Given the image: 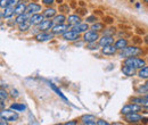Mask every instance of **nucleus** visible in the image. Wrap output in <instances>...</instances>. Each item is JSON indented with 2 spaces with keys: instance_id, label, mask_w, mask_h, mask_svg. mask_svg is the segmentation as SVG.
<instances>
[{
  "instance_id": "obj_28",
  "label": "nucleus",
  "mask_w": 148,
  "mask_h": 125,
  "mask_svg": "<svg viewBox=\"0 0 148 125\" xmlns=\"http://www.w3.org/2000/svg\"><path fill=\"white\" fill-rule=\"evenodd\" d=\"M10 108H12V109H14V110H16V111H24V110L26 109L25 105H23V104H19V102L12 104V105H10Z\"/></svg>"
},
{
  "instance_id": "obj_15",
  "label": "nucleus",
  "mask_w": 148,
  "mask_h": 125,
  "mask_svg": "<svg viewBox=\"0 0 148 125\" xmlns=\"http://www.w3.org/2000/svg\"><path fill=\"white\" fill-rule=\"evenodd\" d=\"M117 51V48L115 46H106V47H101V53L105 55V56H113V55L116 54Z\"/></svg>"
},
{
  "instance_id": "obj_22",
  "label": "nucleus",
  "mask_w": 148,
  "mask_h": 125,
  "mask_svg": "<svg viewBox=\"0 0 148 125\" xmlns=\"http://www.w3.org/2000/svg\"><path fill=\"white\" fill-rule=\"evenodd\" d=\"M42 15L45 16V18H54L57 15L56 14V9L55 8H47V9H45L43 10V13H42Z\"/></svg>"
},
{
  "instance_id": "obj_55",
  "label": "nucleus",
  "mask_w": 148,
  "mask_h": 125,
  "mask_svg": "<svg viewBox=\"0 0 148 125\" xmlns=\"http://www.w3.org/2000/svg\"><path fill=\"white\" fill-rule=\"evenodd\" d=\"M71 6H72V7H75V2H74V1L72 2V3H71Z\"/></svg>"
},
{
  "instance_id": "obj_56",
  "label": "nucleus",
  "mask_w": 148,
  "mask_h": 125,
  "mask_svg": "<svg viewBox=\"0 0 148 125\" xmlns=\"http://www.w3.org/2000/svg\"><path fill=\"white\" fill-rule=\"evenodd\" d=\"M144 97H145V98H147V99H148V92H147V93H145V96H144Z\"/></svg>"
},
{
  "instance_id": "obj_9",
  "label": "nucleus",
  "mask_w": 148,
  "mask_h": 125,
  "mask_svg": "<svg viewBox=\"0 0 148 125\" xmlns=\"http://www.w3.org/2000/svg\"><path fill=\"white\" fill-rule=\"evenodd\" d=\"M54 36H55V34L49 33V32H47V31H40L37 36H36V40L39 41V42H45V41L51 40V39L54 38Z\"/></svg>"
},
{
  "instance_id": "obj_45",
  "label": "nucleus",
  "mask_w": 148,
  "mask_h": 125,
  "mask_svg": "<svg viewBox=\"0 0 148 125\" xmlns=\"http://www.w3.org/2000/svg\"><path fill=\"white\" fill-rule=\"evenodd\" d=\"M136 32H137V34H139V36L145 34V30H144V29H140V27H137V29H136Z\"/></svg>"
},
{
  "instance_id": "obj_59",
  "label": "nucleus",
  "mask_w": 148,
  "mask_h": 125,
  "mask_svg": "<svg viewBox=\"0 0 148 125\" xmlns=\"http://www.w3.org/2000/svg\"><path fill=\"white\" fill-rule=\"evenodd\" d=\"M143 1H144V2H146V3L148 5V0H143Z\"/></svg>"
},
{
  "instance_id": "obj_35",
  "label": "nucleus",
  "mask_w": 148,
  "mask_h": 125,
  "mask_svg": "<svg viewBox=\"0 0 148 125\" xmlns=\"http://www.w3.org/2000/svg\"><path fill=\"white\" fill-rule=\"evenodd\" d=\"M96 22H97V16L96 15H90V16H87V18H86V23H91V24H93Z\"/></svg>"
},
{
  "instance_id": "obj_32",
  "label": "nucleus",
  "mask_w": 148,
  "mask_h": 125,
  "mask_svg": "<svg viewBox=\"0 0 148 125\" xmlns=\"http://www.w3.org/2000/svg\"><path fill=\"white\" fill-rule=\"evenodd\" d=\"M146 99H147V98H145V97H134V98L131 99V101L134 102V104H140V105H143V104L146 101Z\"/></svg>"
},
{
  "instance_id": "obj_34",
  "label": "nucleus",
  "mask_w": 148,
  "mask_h": 125,
  "mask_svg": "<svg viewBox=\"0 0 148 125\" xmlns=\"http://www.w3.org/2000/svg\"><path fill=\"white\" fill-rule=\"evenodd\" d=\"M103 22L105 23V24H107V25H111L114 23V18L111 17V16H104L103 17Z\"/></svg>"
},
{
  "instance_id": "obj_1",
  "label": "nucleus",
  "mask_w": 148,
  "mask_h": 125,
  "mask_svg": "<svg viewBox=\"0 0 148 125\" xmlns=\"http://www.w3.org/2000/svg\"><path fill=\"white\" fill-rule=\"evenodd\" d=\"M143 54V50L140 48H138L137 46H127L124 49L120 50L119 56L122 58H129V57H136Z\"/></svg>"
},
{
  "instance_id": "obj_26",
  "label": "nucleus",
  "mask_w": 148,
  "mask_h": 125,
  "mask_svg": "<svg viewBox=\"0 0 148 125\" xmlns=\"http://www.w3.org/2000/svg\"><path fill=\"white\" fill-rule=\"evenodd\" d=\"M66 20H67V18L65 17V15H64V14L56 15L55 17H54V22H55V24H64Z\"/></svg>"
},
{
  "instance_id": "obj_2",
  "label": "nucleus",
  "mask_w": 148,
  "mask_h": 125,
  "mask_svg": "<svg viewBox=\"0 0 148 125\" xmlns=\"http://www.w3.org/2000/svg\"><path fill=\"white\" fill-rule=\"evenodd\" d=\"M0 117L2 120H6L8 122H15L18 120V114L16 110L14 109H1V113H0Z\"/></svg>"
},
{
  "instance_id": "obj_36",
  "label": "nucleus",
  "mask_w": 148,
  "mask_h": 125,
  "mask_svg": "<svg viewBox=\"0 0 148 125\" xmlns=\"http://www.w3.org/2000/svg\"><path fill=\"white\" fill-rule=\"evenodd\" d=\"M132 42H133L134 44H141V43L144 42V40H143L139 36H136L132 38Z\"/></svg>"
},
{
  "instance_id": "obj_42",
  "label": "nucleus",
  "mask_w": 148,
  "mask_h": 125,
  "mask_svg": "<svg viewBox=\"0 0 148 125\" xmlns=\"http://www.w3.org/2000/svg\"><path fill=\"white\" fill-rule=\"evenodd\" d=\"M10 96L13 97V98H17L19 96V93H18V91L16 89H12L10 90Z\"/></svg>"
},
{
  "instance_id": "obj_7",
  "label": "nucleus",
  "mask_w": 148,
  "mask_h": 125,
  "mask_svg": "<svg viewBox=\"0 0 148 125\" xmlns=\"http://www.w3.org/2000/svg\"><path fill=\"white\" fill-rule=\"evenodd\" d=\"M62 36H63V39L65 41H76V40L80 39V33L74 31V30H69Z\"/></svg>"
},
{
  "instance_id": "obj_43",
  "label": "nucleus",
  "mask_w": 148,
  "mask_h": 125,
  "mask_svg": "<svg viewBox=\"0 0 148 125\" xmlns=\"http://www.w3.org/2000/svg\"><path fill=\"white\" fill-rule=\"evenodd\" d=\"M7 6H8V0H1V2H0V7H1V9L6 8Z\"/></svg>"
},
{
  "instance_id": "obj_58",
  "label": "nucleus",
  "mask_w": 148,
  "mask_h": 125,
  "mask_svg": "<svg viewBox=\"0 0 148 125\" xmlns=\"http://www.w3.org/2000/svg\"><path fill=\"white\" fill-rule=\"evenodd\" d=\"M22 2H24V3H25V2H27V0H22Z\"/></svg>"
},
{
  "instance_id": "obj_39",
  "label": "nucleus",
  "mask_w": 148,
  "mask_h": 125,
  "mask_svg": "<svg viewBox=\"0 0 148 125\" xmlns=\"http://www.w3.org/2000/svg\"><path fill=\"white\" fill-rule=\"evenodd\" d=\"M7 97H8L7 92L3 90V88H1V91H0V98H1V100H6Z\"/></svg>"
},
{
  "instance_id": "obj_5",
  "label": "nucleus",
  "mask_w": 148,
  "mask_h": 125,
  "mask_svg": "<svg viewBox=\"0 0 148 125\" xmlns=\"http://www.w3.org/2000/svg\"><path fill=\"white\" fill-rule=\"evenodd\" d=\"M83 42H95L97 39H99V36H98V32H95V31H87L83 33Z\"/></svg>"
},
{
  "instance_id": "obj_57",
  "label": "nucleus",
  "mask_w": 148,
  "mask_h": 125,
  "mask_svg": "<svg viewBox=\"0 0 148 125\" xmlns=\"http://www.w3.org/2000/svg\"><path fill=\"white\" fill-rule=\"evenodd\" d=\"M145 85H146V87H147V89H148V80H147V82H146V83H145Z\"/></svg>"
},
{
  "instance_id": "obj_38",
  "label": "nucleus",
  "mask_w": 148,
  "mask_h": 125,
  "mask_svg": "<svg viewBox=\"0 0 148 125\" xmlns=\"http://www.w3.org/2000/svg\"><path fill=\"white\" fill-rule=\"evenodd\" d=\"M147 92H148V89L145 84H144V85H140V87L137 89V93H147Z\"/></svg>"
},
{
  "instance_id": "obj_52",
  "label": "nucleus",
  "mask_w": 148,
  "mask_h": 125,
  "mask_svg": "<svg viewBox=\"0 0 148 125\" xmlns=\"http://www.w3.org/2000/svg\"><path fill=\"white\" fill-rule=\"evenodd\" d=\"M144 42H145V43H147V44H148V36H145V39H144Z\"/></svg>"
},
{
  "instance_id": "obj_11",
  "label": "nucleus",
  "mask_w": 148,
  "mask_h": 125,
  "mask_svg": "<svg viewBox=\"0 0 148 125\" xmlns=\"http://www.w3.org/2000/svg\"><path fill=\"white\" fill-rule=\"evenodd\" d=\"M15 14V7L13 6H7L6 8H3L1 10V18H5V19H8V18H12Z\"/></svg>"
},
{
  "instance_id": "obj_4",
  "label": "nucleus",
  "mask_w": 148,
  "mask_h": 125,
  "mask_svg": "<svg viewBox=\"0 0 148 125\" xmlns=\"http://www.w3.org/2000/svg\"><path fill=\"white\" fill-rule=\"evenodd\" d=\"M138 111H141V105L140 104H128L125 105L124 107L121 109V114L122 115H128V114H132V113H138Z\"/></svg>"
},
{
  "instance_id": "obj_40",
  "label": "nucleus",
  "mask_w": 148,
  "mask_h": 125,
  "mask_svg": "<svg viewBox=\"0 0 148 125\" xmlns=\"http://www.w3.org/2000/svg\"><path fill=\"white\" fill-rule=\"evenodd\" d=\"M119 29H121L122 31H127V30H132V27L130 25H125V24H120Z\"/></svg>"
},
{
  "instance_id": "obj_27",
  "label": "nucleus",
  "mask_w": 148,
  "mask_h": 125,
  "mask_svg": "<svg viewBox=\"0 0 148 125\" xmlns=\"http://www.w3.org/2000/svg\"><path fill=\"white\" fill-rule=\"evenodd\" d=\"M31 25H32V24L30 23V20H26V22H23V23H19V24H18V30H19V31H21V32H24V31H26V30H29Z\"/></svg>"
},
{
  "instance_id": "obj_25",
  "label": "nucleus",
  "mask_w": 148,
  "mask_h": 125,
  "mask_svg": "<svg viewBox=\"0 0 148 125\" xmlns=\"http://www.w3.org/2000/svg\"><path fill=\"white\" fill-rule=\"evenodd\" d=\"M104 22L103 23H99V22H96L91 25V30L95 31V32H101L104 30Z\"/></svg>"
},
{
  "instance_id": "obj_6",
  "label": "nucleus",
  "mask_w": 148,
  "mask_h": 125,
  "mask_svg": "<svg viewBox=\"0 0 148 125\" xmlns=\"http://www.w3.org/2000/svg\"><path fill=\"white\" fill-rule=\"evenodd\" d=\"M54 19L51 20V18H47V19H43L39 25H38V29L40 30V31H49V30H51L53 29V26H54Z\"/></svg>"
},
{
  "instance_id": "obj_53",
  "label": "nucleus",
  "mask_w": 148,
  "mask_h": 125,
  "mask_svg": "<svg viewBox=\"0 0 148 125\" xmlns=\"http://www.w3.org/2000/svg\"><path fill=\"white\" fill-rule=\"evenodd\" d=\"M79 5H80L81 7H84V1H80V2H79Z\"/></svg>"
},
{
  "instance_id": "obj_41",
  "label": "nucleus",
  "mask_w": 148,
  "mask_h": 125,
  "mask_svg": "<svg viewBox=\"0 0 148 125\" xmlns=\"http://www.w3.org/2000/svg\"><path fill=\"white\" fill-rule=\"evenodd\" d=\"M19 2H21V0H8V6L15 7L16 5H18Z\"/></svg>"
},
{
  "instance_id": "obj_16",
  "label": "nucleus",
  "mask_w": 148,
  "mask_h": 125,
  "mask_svg": "<svg viewBox=\"0 0 148 125\" xmlns=\"http://www.w3.org/2000/svg\"><path fill=\"white\" fill-rule=\"evenodd\" d=\"M43 19H45V16H43V15H41L40 13H37V14L31 15V17H30V23H31L32 25L37 26V25H39Z\"/></svg>"
},
{
  "instance_id": "obj_30",
  "label": "nucleus",
  "mask_w": 148,
  "mask_h": 125,
  "mask_svg": "<svg viewBox=\"0 0 148 125\" xmlns=\"http://www.w3.org/2000/svg\"><path fill=\"white\" fill-rule=\"evenodd\" d=\"M99 47H100L99 43L95 41V42H89V43H87V47H86V48H87L88 50H98Z\"/></svg>"
},
{
  "instance_id": "obj_12",
  "label": "nucleus",
  "mask_w": 148,
  "mask_h": 125,
  "mask_svg": "<svg viewBox=\"0 0 148 125\" xmlns=\"http://www.w3.org/2000/svg\"><path fill=\"white\" fill-rule=\"evenodd\" d=\"M39 12H41V5H39L37 2H30L26 7V13L30 15L37 14Z\"/></svg>"
},
{
  "instance_id": "obj_47",
  "label": "nucleus",
  "mask_w": 148,
  "mask_h": 125,
  "mask_svg": "<svg viewBox=\"0 0 148 125\" xmlns=\"http://www.w3.org/2000/svg\"><path fill=\"white\" fill-rule=\"evenodd\" d=\"M73 124H77V122L76 121H70V122H66L65 125H73Z\"/></svg>"
},
{
  "instance_id": "obj_23",
  "label": "nucleus",
  "mask_w": 148,
  "mask_h": 125,
  "mask_svg": "<svg viewBox=\"0 0 148 125\" xmlns=\"http://www.w3.org/2000/svg\"><path fill=\"white\" fill-rule=\"evenodd\" d=\"M30 17L31 15L27 14V13H24V14H21V15H16V18H15V23H23V22H26V20H30Z\"/></svg>"
},
{
  "instance_id": "obj_3",
  "label": "nucleus",
  "mask_w": 148,
  "mask_h": 125,
  "mask_svg": "<svg viewBox=\"0 0 148 125\" xmlns=\"http://www.w3.org/2000/svg\"><path fill=\"white\" fill-rule=\"evenodd\" d=\"M124 64L134 67L136 70H140L141 67H144L146 65V60L143 58H138V57H129V58L124 59Z\"/></svg>"
},
{
  "instance_id": "obj_20",
  "label": "nucleus",
  "mask_w": 148,
  "mask_h": 125,
  "mask_svg": "<svg viewBox=\"0 0 148 125\" xmlns=\"http://www.w3.org/2000/svg\"><path fill=\"white\" fill-rule=\"evenodd\" d=\"M114 46L117 48V50H122V49H124V48L128 46V40H127L125 38H119V39L115 41Z\"/></svg>"
},
{
  "instance_id": "obj_13",
  "label": "nucleus",
  "mask_w": 148,
  "mask_h": 125,
  "mask_svg": "<svg viewBox=\"0 0 148 125\" xmlns=\"http://www.w3.org/2000/svg\"><path fill=\"white\" fill-rule=\"evenodd\" d=\"M100 47H106V46H111L114 43V38L112 36H103L101 38H99L98 41Z\"/></svg>"
},
{
  "instance_id": "obj_54",
  "label": "nucleus",
  "mask_w": 148,
  "mask_h": 125,
  "mask_svg": "<svg viewBox=\"0 0 148 125\" xmlns=\"http://www.w3.org/2000/svg\"><path fill=\"white\" fill-rule=\"evenodd\" d=\"M56 2H57L58 5H62V3H63V0H56Z\"/></svg>"
},
{
  "instance_id": "obj_19",
  "label": "nucleus",
  "mask_w": 148,
  "mask_h": 125,
  "mask_svg": "<svg viewBox=\"0 0 148 125\" xmlns=\"http://www.w3.org/2000/svg\"><path fill=\"white\" fill-rule=\"evenodd\" d=\"M81 121H82V124L87 125H95L97 123V120L92 115H84V116L81 117Z\"/></svg>"
},
{
  "instance_id": "obj_17",
  "label": "nucleus",
  "mask_w": 148,
  "mask_h": 125,
  "mask_svg": "<svg viewBox=\"0 0 148 125\" xmlns=\"http://www.w3.org/2000/svg\"><path fill=\"white\" fill-rule=\"evenodd\" d=\"M66 22H67V24H69L70 26H74V25H77L79 23H81V17H80V15H77V14L69 15Z\"/></svg>"
},
{
  "instance_id": "obj_46",
  "label": "nucleus",
  "mask_w": 148,
  "mask_h": 125,
  "mask_svg": "<svg viewBox=\"0 0 148 125\" xmlns=\"http://www.w3.org/2000/svg\"><path fill=\"white\" fill-rule=\"evenodd\" d=\"M96 124L97 125H108V122H106V121H104V120H98Z\"/></svg>"
},
{
  "instance_id": "obj_33",
  "label": "nucleus",
  "mask_w": 148,
  "mask_h": 125,
  "mask_svg": "<svg viewBox=\"0 0 148 125\" xmlns=\"http://www.w3.org/2000/svg\"><path fill=\"white\" fill-rule=\"evenodd\" d=\"M103 36H114L115 34V27H110V29H106V30H103L101 31Z\"/></svg>"
},
{
  "instance_id": "obj_24",
  "label": "nucleus",
  "mask_w": 148,
  "mask_h": 125,
  "mask_svg": "<svg viewBox=\"0 0 148 125\" xmlns=\"http://www.w3.org/2000/svg\"><path fill=\"white\" fill-rule=\"evenodd\" d=\"M137 75H138L140 79H145V80H148V65H145L144 67H141V68L138 71Z\"/></svg>"
},
{
  "instance_id": "obj_48",
  "label": "nucleus",
  "mask_w": 148,
  "mask_h": 125,
  "mask_svg": "<svg viewBox=\"0 0 148 125\" xmlns=\"http://www.w3.org/2000/svg\"><path fill=\"white\" fill-rule=\"evenodd\" d=\"M0 107H1V109H5V100L0 101Z\"/></svg>"
},
{
  "instance_id": "obj_44",
  "label": "nucleus",
  "mask_w": 148,
  "mask_h": 125,
  "mask_svg": "<svg viewBox=\"0 0 148 125\" xmlns=\"http://www.w3.org/2000/svg\"><path fill=\"white\" fill-rule=\"evenodd\" d=\"M55 2V0H42V3L46 5V6H50Z\"/></svg>"
},
{
  "instance_id": "obj_51",
  "label": "nucleus",
  "mask_w": 148,
  "mask_h": 125,
  "mask_svg": "<svg viewBox=\"0 0 148 125\" xmlns=\"http://www.w3.org/2000/svg\"><path fill=\"white\" fill-rule=\"evenodd\" d=\"M141 122H143V123H145V124H147V123H148V118H144V117H143Z\"/></svg>"
},
{
  "instance_id": "obj_8",
  "label": "nucleus",
  "mask_w": 148,
  "mask_h": 125,
  "mask_svg": "<svg viewBox=\"0 0 148 125\" xmlns=\"http://www.w3.org/2000/svg\"><path fill=\"white\" fill-rule=\"evenodd\" d=\"M70 25L67 24H55L51 29V33L53 34H64L66 31H69Z\"/></svg>"
},
{
  "instance_id": "obj_18",
  "label": "nucleus",
  "mask_w": 148,
  "mask_h": 125,
  "mask_svg": "<svg viewBox=\"0 0 148 125\" xmlns=\"http://www.w3.org/2000/svg\"><path fill=\"white\" fill-rule=\"evenodd\" d=\"M72 30L79 32V33H84L89 30V25H88V23H79L77 25L72 26Z\"/></svg>"
},
{
  "instance_id": "obj_50",
  "label": "nucleus",
  "mask_w": 148,
  "mask_h": 125,
  "mask_svg": "<svg viewBox=\"0 0 148 125\" xmlns=\"http://www.w3.org/2000/svg\"><path fill=\"white\" fill-rule=\"evenodd\" d=\"M0 123H1V125H6L7 123H8V121H6V120H2V118H1V122H0Z\"/></svg>"
},
{
  "instance_id": "obj_29",
  "label": "nucleus",
  "mask_w": 148,
  "mask_h": 125,
  "mask_svg": "<svg viewBox=\"0 0 148 125\" xmlns=\"http://www.w3.org/2000/svg\"><path fill=\"white\" fill-rule=\"evenodd\" d=\"M49 85H50V88H51V89L54 90V91H55L56 93H57V94H58V96H59V97H60V98H62L63 100H65V101L67 100V99H66V97H65V96H64V94L62 93V91H60V90L58 89V88L56 87V85L54 84V83H49Z\"/></svg>"
},
{
  "instance_id": "obj_31",
  "label": "nucleus",
  "mask_w": 148,
  "mask_h": 125,
  "mask_svg": "<svg viewBox=\"0 0 148 125\" xmlns=\"http://www.w3.org/2000/svg\"><path fill=\"white\" fill-rule=\"evenodd\" d=\"M58 10L62 12V14H69L70 13V6L65 5V3H62V5H59Z\"/></svg>"
},
{
  "instance_id": "obj_10",
  "label": "nucleus",
  "mask_w": 148,
  "mask_h": 125,
  "mask_svg": "<svg viewBox=\"0 0 148 125\" xmlns=\"http://www.w3.org/2000/svg\"><path fill=\"white\" fill-rule=\"evenodd\" d=\"M143 120V116L139 115L138 113H132V114H128L125 115V121L128 123H132V124H136V123H139L141 122Z\"/></svg>"
},
{
  "instance_id": "obj_49",
  "label": "nucleus",
  "mask_w": 148,
  "mask_h": 125,
  "mask_svg": "<svg viewBox=\"0 0 148 125\" xmlns=\"http://www.w3.org/2000/svg\"><path fill=\"white\" fill-rule=\"evenodd\" d=\"M143 107H144V108H146V109H147V108H148V99H146V101H145V102L143 104Z\"/></svg>"
},
{
  "instance_id": "obj_21",
  "label": "nucleus",
  "mask_w": 148,
  "mask_h": 125,
  "mask_svg": "<svg viewBox=\"0 0 148 125\" xmlns=\"http://www.w3.org/2000/svg\"><path fill=\"white\" fill-rule=\"evenodd\" d=\"M26 7H27V5H25L24 2H19L18 5L15 6V14L21 15V14L26 13Z\"/></svg>"
},
{
  "instance_id": "obj_37",
  "label": "nucleus",
  "mask_w": 148,
  "mask_h": 125,
  "mask_svg": "<svg viewBox=\"0 0 148 125\" xmlns=\"http://www.w3.org/2000/svg\"><path fill=\"white\" fill-rule=\"evenodd\" d=\"M76 14L80 15V16H84V15H87V9L83 8V7L77 8V9H76Z\"/></svg>"
},
{
  "instance_id": "obj_14",
  "label": "nucleus",
  "mask_w": 148,
  "mask_h": 125,
  "mask_svg": "<svg viewBox=\"0 0 148 125\" xmlns=\"http://www.w3.org/2000/svg\"><path fill=\"white\" fill-rule=\"evenodd\" d=\"M121 71H122V73H123L125 76H134V75L137 74L136 68L132 67V66H130V65H127V64H123Z\"/></svg>"
}]
</instances>
